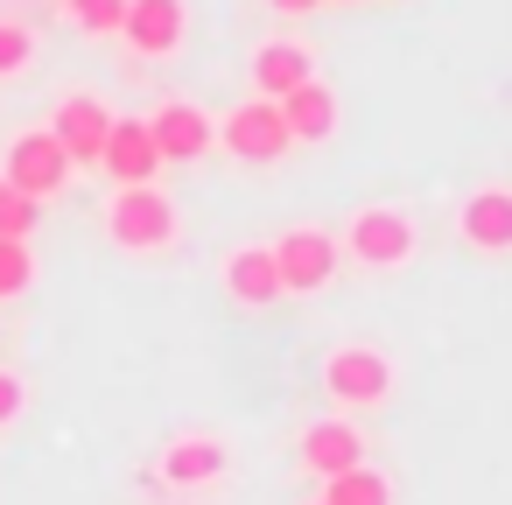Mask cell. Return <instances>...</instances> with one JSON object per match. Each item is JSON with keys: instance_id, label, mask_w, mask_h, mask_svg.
<instances>
[{"instance_id": "cell-1", "label": "cell", "mask_w": 512, "mask_h": 505, "mask_svg": "<svg viewBox=\"0 0 512 505\" xmlns=\"http://www.w3.org/2000/svg\"><path fill=\"white\" fill-rule=\"evenodd\" d=\"M337 253H351V260L372 267V274H393V267H407V260L421 253V232H414L407 211H393V204H365V211L344 218Z\"/></svg>"}, {"instance_id": "cell-2", "label": "cell", "mask_w": 512, "mask_h": 505, "mask_svg": "<svg viewBox=\"0 0 512 505\" xmlns=\"http://www.w3.org/2000/svg\"><path fill=\"white\" fill-rule=\"evenodd\" d=\"M323 393L344 407V414H372L393 400V358L372 351V344H337L323 358Z\"/></svg>"}, {"instance_id": "cell-3", "label": "cell", "mask_w": 512, "mask_h": 505, "mask_svg": "<svg viewBox=\"0 0 512 505\" xmlns=\"http://www.w3.org/2000/svg\"><path fill=\"white\" fill-rule=\"evenodd\" d=\"M106 232H113L120 253H169V246H176V204H169L155 183H141V190H113V204H106Z\"/></svg>"}, {"instance_id": "cell-4", "label": "cell", "mask_w": 512, "mask_h": 505, "mask_svg": "<svg viewBox=\"0 0 512 505\" xmlns=\"http://www.w3.org/2000/svg\"><path fill=\"white\" fill-rule=\"evenodd\" d=\"M218 148H225L232 162H246V169H274L295 141H288V120H281V106H274V99H246V106H232V113H225Z\"/></svg>"}, {"instance_id": "cell-5", "label": "cell", "mask_w": 512, "mask_h": 505, "mask_svg": "<svg viewBox=\"0 0 512 505\" xmlns=\"http://www.w3.org/2000/svg\"><path fill=\"white\" fill-rule=\"evenodd\" d=\"M274 274H281V295H323L330 281H337V239L330 232H316V225H288L274 246Z\"/></svg>"}, {"instance_id": "cell-6", "label": "cell", "mask_w": 512, "mask_h": 505, "mask_svg": "<svg viewBox=\"0 0 512 505\" xmlns=\"http://www.w3.org/2000/svg\"><path fill=\"white\" fill-rule=\"evenodd\" d=\"M0 169H8V176H0V183H8V190H22V197H57L64 183H71V155L57 148V134L50 127H29V134H15L8 141V162H0Z\"/></svg>"}, {"instance_id": "cell-7", "label": "cell", "mask_w": 512, "mask_h": 505, "mask_svg": "<svg viewBox=\"0 0 512 505\" xmlns=\"http://www.w3.org/2000/svg\"><path fill=\"white\" fill-rule=\"evenodd\" d=\"M113 106L106 99H92V92H71V99H57V113H50V134H57V148L71 155V169H99V148H106V134H113Z\"/></svg>"}, {"instance_id": "cell-8", "label": "cell", "mask_w": 512, "mask_h": 505, "mask_svg": "<svg viewBox=\"0 0 512 505\" xmlns=\"http://www.w3.org/2000/svg\"><path fill=\"white\" fill-rule=\"evenodd\" d=\"M148 134H155V155H162V169H169V162H204V155L218 148V127H211V120H204V106H190V99H169V106H155Z\"/></svg>"}, {"instance_id": "cell-9", "label": "cell", "mask_w": 512, "mask_h": 505, "mask_svg": "<svg viewBox=\"0 0 512 505\" xmlns=\"http://www.w3.org/2000/svg\"><path fill=\"white\" fill-rule=\"evenodd\" d=\"M183 29H190L183 0H127V15H120V36L134 57H176Z\"/></svg>"}, {"instance_id": "cell-10", "label": "cell", "mask_w": 512, "mask_h": 505, "mask_svg": "<svg viewBox=\"0 0 512 505\" xmlns=\"http://www.w3.org/2000/svg\"><path fill=\"white\" fill-rule=\"evenodd\" d=\"M365 435H358V421H309L302 428V442H295V463L309 470V477H344V470H358L365 463Z\"/></svg>"}, {"instance_id": "cell-11", "label": "cell", "mask_w": 512, "mask_h": 505, "mask_svg": "<svg viewBox=\"0 0 512 505\" xmlns=\"http://www.w3.org/2000/svg\"><path fill=\"white\" fill-rule=\"evenodd\" d=\"M99 169H106L120 190H141V183H155V176H162V155H155V134H148V120H113V134H106V148H99Z\"/></svg>"}, {"instance_id": "cell-12", "label": "cell", "mask_w": 512, "mask_h": 505, "mask_svg": "<svg viewBox=\"0 0 512 505\" xmlns=\"http://www.w3.org/2000/svg\"><path fill=\"white\" fill-rule=\"evenodd\" d=\"M281 106V120H288V141H302V148H323L330 134H337V92L323 85V78H309V85H295L288 99H274Z\"/></svg>"}, {"instance_id": "cell-13", "label": "cell", "mask_w": 512, "mask_h": 505, "mask_svg": "<svg viewBox=\"0 0 512 505\" xmlns=\"http://www.w3.org/2000/svg\"><path fill=\"white\" fill-rule=\"evenodd\" d=\"M456 232L470 253H512V190H477L456 211Z\"/></svg>"}, {"instance_id": "cell-14", "label": "cell", "mask_w": 512, "mask_h": 505, "mask_svg": "<svg viewBox=\"0 0 512 505\" xmlns=\"http://www.w3.org/2000/svg\"><path fill=\"white\" fill-rule=\"evenodd\" d=\"M316 78V50L309 43H288V36H274V43H260V57H253V99H288L295 85H309Z\"/></svg>"}, {"instance_id": "cell-15", "label": "cell", "mask_w": 512, "mask_h": 505, "mask_svg": "<svg viewBox=\"0 0 512 505\" xmlns=\"http://www.w3.org/2000/svg\"><path fill=\"white\" fill-rule=\"evenodd\" d=\"M218 281H225V295L246 302V309L281 302V274H274V253H267V246H232L225 267H218Z\"/></svg>"}, {"instance_id": "cell-16", "label": "cell", "mask_w": 512, "mask_h": 505, "mask_svg": "<svg viewBox=\"0 0 512 505\" xmlns=\"http://www.w3.org/2000/svg\"><path fill=\"white\" fill-rule=\"evenodd\" d=\"M225 442L218 435H183V442H169L162 449V484H176V491H197V484H218L225 477Z\"/></svg>"}, {"instance_id": "cell-17", "label": "cell", "mask_w": 512, "mask_h": 505, "mask_svg": "<svg viewBox=\"0 0 512 505\" xmlns=\"http://www.w3.org/2000/svg\"><path fill=\"white\" fill-rule=\"evenodd\" d=\"M316 505H393V484H386V470L358 463L344 477H323V498Z\"/></svg>"}, {"instance_id": "cell-18", "label": "cell", "mask_w": 512, "mask_h": 505, "mask_svg": "<svg viewBox=\"0 0 512 505\" xmlns=\"http://www.w3.org/2000/svg\"><path fill=\"white\" fill-rule=\"evenodd\" d=\"M29 281H36V253H29V239H0V302H15Z\"/></svg>"}, {"instance_id": "cell-19", "label": "cell", "mask_w": 512, "mask_h": 505, "mask_svg": "<svg viewBox=\"0 0 512 505\" xmlns=\"http://www.w3.org/2000/svg\"><path fill=\"white\" fill-rule=\"evenodd\" d=\"M36 64V36L22 29V22H8V15H0V85H8V78H22Z\"/></svg>"}, {"instance_id": "cell-20", "label": "cell", "mask_w": 512, "mask_h": 505, "mask_svg": "<svg viewBox=\"0 0 512 505\" xmlns=\"http://www.w3.org/2000/svg\"><path fill=\"white\" fill-rule=\"evenodd\" d=\"M64 15H71L85 36H120V15H127V0H64Z\"/></svg>"}, {"instance_id": "cell-21", "label": "cell", "mask_w": 512, "mask_h": 505, "mask_svg": "<svg viewBox=\"0 0 512 505\" xmlns=\"http://www.w3.org/2000/svg\"><path fill=\"white\" fill-rule=\"evenodd\" d=\"M36 218H43V204H36V197H22V190L0 183V239H29V232H36Z\"/></svg>"}, {"instance_id": "cell-22", "label": "cell", "mask_w": 512, "mask_h": 505, "mask_svg": "<svg viewBox=\"0 0 512 505\" xmlns=\"http://www.w3.org/2000/svg\"><path fill=\"white\" fill-rule=\"evenodd\" d=\"M22 407H29L22 372H0V428H8V421H22Z\"/></svg>"}, {"instance_id": "cell-23", "label": "cell", "mask_w": 512, "mask_h": 505, "mask_svg": "<svg viewBox=\"0 0 512 505\" xmlns=\"http://www.w3.org/2000/svg\"><path fill=\"white\" fill-rule=\"evenodd\" d=\"M267 8H274V15H316L323 0H267Z\"/></svg>"}, {"instance_id": "cell-24", "label": "cell", "mask_w": 512, "mask_h": 505, "mask_svg": "<svg viewBox=\"0 0 512 505\" xmlns=\"http://www.w3.org/2000/svg\"><path fill=\"white\" fill-rule=\"evenodd\" d=\"M323 8H330V0H323Z\"/></svg>"}]
</instances>
